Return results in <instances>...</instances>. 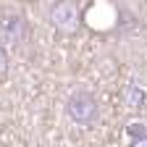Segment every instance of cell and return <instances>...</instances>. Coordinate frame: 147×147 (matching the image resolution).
<instances>
[{"instance_id": "6da1fadb", "label": "cell", "mask_w": 147, "mask_h": 147, "mask_svg": "<svg viewBox=\"0 0 147 147\" xmlns=\"http://www.w3.org/2000/svg\"><path fill=\"white\" fill-rule=\"evenodd\" d=\"M47 21L58 34H76L82 29V5L79 0H53L47 8Z\"/></svg>"}, {"instance_id": "7a4b0ae2", "label": "cell", "mask_w": 147, "mask_h": 147, "mask_svg": "<svg viewBox=\"0 0 147 147\" xmlns=\"http://www.w3.org/2000/svg\"><path fill=\"white\" fill-rule=\"evenodd\" d=\"M66 116L71 123L76 126H95L97 118H100V105H97V97L87 89H76L66 97Z\"/></svg>"}, {"instance_id": "3957f363", "label": "cell", "mask_w": 147, "mask_h": 147, "mask_svg": "<svg viewBox=\"0 0 147 147\" xmlns=\"http://www.w3.org/2000/svg\"><path fill=\"white\" fill-rule=\"evenodd\" d=\"M21 32L26 34V21H24L21 16H8V18H5V24H3V34H5V37H11L13 42H18Z\"/></svg>"}, {"instance_id": "277c9868", "label": "cell", "mask_w": 147, "mask_h": 147, "mask_svg": "<svg viewBox=\"0 0 147 147\" xmlns=\"http://www.w3.org/2000/svg\"><path fill=\"white\" fill-rule=\"evenodd\" d=\"M126 105L129 108H139V105H144V89L142 87H137V84H131V87H126Z\"/></svg>"}, {"instance_id": "5b68a950", "label": "cell", "mask_w": 147, "mask_h": 147, "mask_svg": "<svg viewBox=\"0 0 147 147\" xmlns=\"http://www.w3.org/2000/svg\"><path fill=\"white\" fill-rule=\"evenodd\" d=\"M8 76V50L0 45V82Z\"/></svg>"}, {"instance_id": "8992f818", "label": "cell", "mask_w": 147, "mask_h": 147, "mask_svg": "<svg viewBox=\"0 0 147 147\" xmlns=\"http://www.w3.org/2000/svg\"><path fill=\"white\" fill-rule=\"evenodd\" d=\"M129 147H147V134H144V137H134Z\"/></svg>"}]
</instances>
